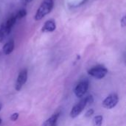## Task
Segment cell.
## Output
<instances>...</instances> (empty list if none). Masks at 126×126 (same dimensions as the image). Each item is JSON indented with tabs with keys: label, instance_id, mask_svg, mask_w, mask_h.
I'll return each instance as SVG.
<instances>
[{
	"label": "cell",
	"instance_id": "6da1fadb",
	"mask_svg": "<svg viewBox=\"0 0 126 126\" xmlns=\"http://www.w3.org/2000/svg\"><path fill=\"white\" fill-rule=\"evenodd\" d=\"M54 6V1L53 0H43L41 2L39 8L38 9L35 15V20L40 21L44 16L48 15L52 10Z\"/></svg>",
	"mask_w": 126,
	"mask_h": 126
},
{
	"label": "cell",
	"instance_id": "5b68a950",
	"mask_svg": "<svg viewBox=\"0 0 126 126\" xmlns=\"http://www.w3.org/2000/svg\"><path fill=\"white\" fill-rule=\"evenodd\" d=\"M88 89H89V81L86 80H82L77 85L75 89V94L78 97H81L85 94Z\"/></svg>",
	"mask_w": 126,
	"mask_h": 126
},
{
	"label": "cell",
	"instance_id": "ba28073f",
	"mask_svg": "<svg viewBox=\"0 0 126 126\" xmlns=\"http://www.w3.org/2000/svg\"><path fill=\"white\" fill-rule=\"evenodd\" d=\"M55 28H56V25L54 21L49 20L45 22L44 25L42 27L41 31L43 32H53L55 30Z\"/></svg>",
	"mask_w": 126,
	"mask_h": 126
},
{
	"label": "cell",
	"instance_id": "277c9868",
	"mask_svg": "<svg viewBox=\"0 0 126 126\" xmlns=\"http://www.w3.org/2000/svg\"><path fill=\"white\" fill-rule=\"evenodd\" d=\"M87 106V103H86V98L82 99L78 104H76L72 109L71 112H70V116L72 118H75L77 117L82 111L83 110L85 109V107Z\"/></svg>",
	"mask_w": 126,
	"mask_h": 126
},
{
	"label": "cell",
	"instance_id": "5bb4252c",
	"mask_svg": "<svg viewBox=\"0 0 126 126\" xmlns=\"http://www.w3.org/2000/svg\"><path fill=\"white\" fill-rule=\"evenodd\" d=\"M86 103H87V105L89 104H92L93 102H94V98L92 95H89L88 97H86Z\"/></svg>",
	"mask_w": 126,
	"mask_h": 126
},
{
	"label": "cell",
	"instance_id": "7a4b0ae2",
	"mask_svg": "<svg viewBox=\"0 0 126 126\" xmlns=\"http://www.w3.org/2000/svg\"><path fill=\"white\" fill-rule=\"evenodd\" d=\"M88 72L91 76L97 79H102L106 75L108 70L106 67L103 66H97L90 69Z\"/></svg>",
	"mask_w": 126,
	"mask_h": 126
},
{
	"label": "cell",
	"instance_id": "ffe728a7",
	"mask_svg": "<svg viewBox=\"0 0 126 126\" xmlns=\"http://www.w3.org/2000/svg\"><path fill=\"white\" fill-rule=\"evenodd\" d=\"M1 120L0 119V124H1Z\"/></svg>",
	"mask_w": 126,
	"mask_h": 126
},
{
	"label": "cell",
	"instance_id": "9a60e30c",
	"mask_svg": "<svg viewBox=\"0 0 126 126\" xmlns=\"http://www.w3.org/2000/svg\"><path fill=\"white\" fill-rule=\"evenodd\" d=\"M18 118V113H14L10 116V120L12 121H16Z\"/></svg>",
	"mask_w": 126,
	"mask_h": 126
},
{
	"label": "cell",
	"instance_id": "30bf717a",
	"mask_svg": "<svg viewBox=\"0 0 126 126\" xmlns=\"http://www.w3.org/2000/svg\"><path fill=\"white\" fill-rule=\"evenodd\" d=\"M14 49V41L10 40V41L7 42L3 47V52L5 55L10 54Z\"/></svg>",
	"mask_w": 126,
	"mask_h": 126
},
{
	"label": "cell",
	"instance_id": "9c48e42d",
	"mask_svg": "<svg viewBox=\"0 0 126 126\" xmlns=\"http://www.w3.org/2000/svg\"><path fill=\"white\" fill-rule=\"evenodd\" d=\"M60 116V112L55 113L50 118H49L48 120H47L44 123H43V126H51L55 123H57L58 119Z\"/></svg>",
	"mask_w": 126,
	"mask_h": 126
},
{
	"label": "cell",
	"instance_id": "44dd1931",
	"mask_svg": "<svg viewBox=\"0 0 126 126\" xmlns=\"http://www.w3.org/2000/svg\"><path fill=\"white\" fill-rule=\"evenodd\" d=\"M0 110H1V106H0Z\"/></svg>",
	"mask_w": 126,
	"mask_h": 126
},
{
	"label": "cell",
	"instance_id": "e0dca14e",
	"mask_svg": "<svg viewBox=\"0 0 126 126\" xmlns=\"http://www.w3.org/2000/svg\"><path fill=\"white\" fill-rule=\"evenodd\" d=\"M121 25L123 27H125L126 26V17L123 16V18L121 19Z\"/></svg>",
	"mask_w": 126,
	"mask_h": 126
},
{
	"label": "cell",
	"instance_id": "3957f363",
	"mask_svg": "<svg viewBox=\"0 0 126 126\" xmlns=\"http://www.w3.org/2000/svg\"><path fill=\"white\" fill-rule=\"evenodd\" d=\"M119 101V97L117 94H111L109 95L103 102V106L108 109H111L115 107Z\"/></svg>",
	"mask_w": 126,
	"mask_h": 126
},
{
	"label": "cell",
	"instance_id": "4fadbf2b",
	"mask_svg": "<svg viewBox=\"0 0 126 126\" xmlns=\"http://www.w3.org/2000/svg\"><path fill=\"white\" fill-rule=\"evenodd\" d=\"M4 35H5V33H4V24H3L0 27V42H1L3 41Z\"/></svg>",
	"mask_w": 126,
	"mask_h": 126
},
{
	"label": "cell",
	"instance_id": "ac0fdd59",
	"mask_svg": "<svg viewBox=\"0 0 126 126\" xmlns=\"http://www.w3.org/2000/svg\"><path fill=\"white\" fill-rule=\"evenodd\" d=\"M22 2H24V4H27V3H29V2H30V1H32V0H21Z\"/></svg>",
	"mask_w": 126,
	"mask_h": 126
},
{
	"label": "cell",
	"instance_id": "8fae6325",
	"mask_svg": "<svg viewBox=\"0 0 126 126\" xmlns=\"http://www.w3.org/2000/svg\"><path fill=\"white\" fill-rule=\"evenodd\" d=\"M26 15H27V11H26V10L22 9V10H20L17 13V14H16V19H21V18H23L24 17H25Z\"/></svg>",
	"mask_w": 126,
	"mask_h": 126
},
{
	"label": "cell",
	"instance_id": "d6986e66",
	"mask_svg": "<svg viewBox=\"0 0 126 126\" xmlns=\"http://www.w3.org/2000/svg\"><path fill=\"white\" fill-rule=\"evenodd\" d=\"M57 126V123H55V124H54V125H52V126Z\"/></svg>",
	"mask_w": 126,
	"mask_h": 126
},
{
	"label": "cell",
	"instance_id": "2e32d148",
	"mask_svg": "<svg viewBox=\"0 0 126 126\" xmlns=\"http://www.w3.org/2000/svg\"><path fill=\"white\" fill-rule=\"evenodd\" d=\"M93 114H94V110L91 109H89V110L86 111L85 116H86V117H90Z\"/></svg>",
	"mask_w": 126,
	"mask_h": 126
},
{
	"label": "cell",
	"instance_id": "7c38bea8",
	"mask_svg": "<svg viewBox=\"0 0 126 126\" xmlns=\"http://www.w3.org/2000/svg\"><path fill=\"white\" fill-rule=\"evenodd\" d=\"M94 125L96 126H101L103 123V117L100 115L96 116L94 119Z\"/></svg>",
	"mask_w": 126,
	"mask_h": 126
},
{
	"label": "cell",
	"instance_id": "8992f818",
	"mask_svg": "<svg viewBox=\"0 0 126 126\" xmlns=\"http://www.w3.org/2000/svg\"><path fill=\"white\" fill-rule=\"evenodd\" d=\"M27 80V69H23L18 74L16 83V91H20L21 89L22 88L23 85L26 83Z\"/></svg>",
	"mask_w": 126,
	"mask_h": 126
},
{
	"label": "cell",
	"instance_id": "52a82bcc",
	"mask_svg": "<svg viewBox=\"0 0 126 126\" xmlns=\"http://www.w3.org/2000/svg\"><path fill=\"white\" fill-rule=\"evenodd\" d=\"M16 16L14 15H12L7 19V21H6V24H4V33L6 35H8L10 32L12 27L16 23Z\"/></svg>",
	"mask_w": 126,
	"mask_h": 126
}]
</instances>
